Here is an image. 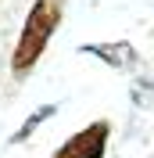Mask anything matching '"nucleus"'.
Returning <instances> with one entry per match:
<instances>
[{
	"label": "nucleus",
	"instance_id": "f257e3e1",
	"mask_svg": "<svg viewBox=\"0 0 154 158\" xmlns=\"http://www.w3.org/2000/svg\"><path fill=\"white\" fill-rule=\"evenodd\" d=\"M61 15H65V0H36L29 11V18L22 25V36L14 43V54H11V76L25 79L32 69H36L39 54L47 50L50 36L58 32Z\"/></svg>",
	"mask_w": 154,
	"mask_h": 158
},
{
	"label": "nucleus",
	"instance_id": "f03ea898",
	"mask_svg": "<svg viewBox=\"0 0 154 158\" xmlns=\"http://www.w3.org/2000/svg\"><path fill=\"white\" fill-rule=\"evenodd\" d=\"M107 133H111V126H107V122H93V126L79 129L72 140H65L54 158H104Z\"/></svg>",
	"mask_w": 154,
	"mask_h": 158
},
{
	"label": "nucleus",
	"instance_id": "7ed1b4c3",
	"mask_svg": "<svg viewBox=\"0 0 154 158\" xmlns=\"http://www.w3.org/2000/svg\"><path fill=\"white\" fill-rule=\"evenodd\" d=\"M93 54H104L107 61H111V65H129V61H133V47H111V43H107V47H93Z\"/></svg>",
	"mask_w": 154,
	"mask_h": 158
},
{
	"label": "nucleus",
	"instance_id": "20e7f679",
	"mask_svg": "<svg viewBox=\"0 0 154 158\" xmlns=\"http://www.w3.org/2000/svg\"><path fill=\"white\" fill-rule=\"evenodd\" d=\"M50 115H54V104H47V108H39V115H32L29 122H25V126H22L18 133H14V144H18V140H25V137H29V133H32V129H36L39 122H47Z\"/></svg>",
	"mask_w": 154,
	"mask_h": 158
}]
</instances>
